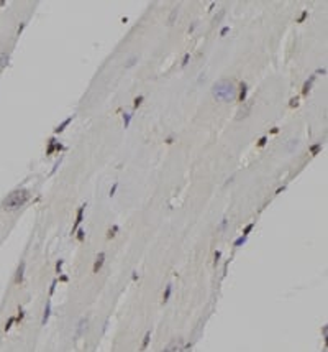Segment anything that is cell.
<instances>
[{
  "label": "cell",
  "mask_w": 328,
  "mask_h": 352,
  "mask_svg": "<svg viewBox=\"0 0 328 352\" xmlns=\"http://www.w3.org/2000/svg\"><path fill=\"white\" fill-rule=\"evenodd\" d=\"M212 94L217 100L222 102H231L238 97V89L235 87V84L228 79H220L212 86Z\"/></svg>",
  "instance_id": "cell-1"
},
{
  "label": "cell",
  "mask_w": 328,
  "mask_h": 352,
  "mask_svg": "<svg viewBox=\"0 0 328 352\" xmlns=\"http://www.w3.org/2000/svg\"><path fill=\"white\" fill-rule=\"evenodd\" d=\"M28 199H30V191H28V189H25V188L15 189L2 201V209L8 211V212L18 211L20 207H23L28 203Z\"/></svg>",
  "instance_id": "cell-2"
},
{
  "label": "cell",
  "mask_w": 328,
  "mask_h": 352,
  "mask_svg": "<svg viewBox=\"0 0 328 352\" xmlns=\"http://www.w3.org/2000/svg\"><path fill=\"white\" fill-rule=\"evenodd\" d=\"M25 268H26V263L21 260L17 267V271H15V278H13V283L15 285H21L23 283V278H25Z\"/></svg>",
  "instance_id": "cell-3"
},
{
  "label": "cell",
  "mask_w": 328,
  "mask_h": 352,
  "mask_svg": "<svg viewBox=\"0 0 328 352\" xmlns=\"http://www.w3.org/2000/svg\"><path fill=\"white\" fill-rule=\"evenodd\" d=\"M161 352H182V339H172Z\"/></svg>",
  "instance_id": "cell-4"
},
{
  "label": "cell",
  "mask_w": 328,
  "mask_h": 352,
  "mask_svg": "<svg viewBox=\"0 0 328 352\" xmlns=\"http://www.w3.org/2000/svg\"><path fill=\"white\" fill-rule=\"evenodd\" d=\"M61 150H64V147L61 145L59 142H56L54 137H53V138H49V142H48V148H46V155H53L54 152H61Z\"/></svg>",
  "instance_id": "cell-5"
},
{
  "label": "cell",
  "mask_w": 328,
  "mask_h": 352,
  "mask_svg": "<svg viewBox=\"0 0 328 352\" xmlns=\"http://www.w3.org/2000/svg\"><path fill=\"white\" fill-rule=\"evenodd\" d=\"M84 211H85V204H82V206L77 209L76 221H74V226H72V231H71V234H76V231L79 229V226H81V222L84 221Z\"/></svg>",
  "instance_id": "cell-6"
},
{
  "label": "cell",
  "mask_w": 328,
  "mask_h": 352,
  "mask_svg": "<svg viewBox=\"0 0 328 352\" xmlns=\"http://www.w3.org/2000/svg\"><path fill=\"white\" fill-rule=\"evenodd\" d=\"M104 263H105V252H100L95 257V262H94V267H92V273H99L102 270V267H104Z\"/></svg>",
  "instance_id": "cell-7"
},
{
  "label": "cell",
  "mask_w": 328,
  "mask_h": 352,
  "mask_svg": "<svg viewBox=\"0 0 328 352\" xmlns=\"http://www.w3.org/2000/svg\"><path fill=\"white\" fill-rule=\"evenodd\" d=\"M246 94H248V84L241 81V82H239V89H238V97L236 99L239 100V102H245V100H246Z\"/></svg>",
  "instance_id": "cell-8"
},
{
  "label": "cell",
  "mask_w": 328,
  "mask_h": 352,
  "mask_svg": "<svg viewBox=\"0 0 328 352\" xmlns=\"http://www.w3.org/2000/svg\"><path fill=\"white\" fill-rule=\"evenodd\" d=\"M315 82V76H310L307 81L304 82V87H302V96H309V92L312 91V86Z\"/></svg>",
  "instance_id": "cell-9"
},
{
  "label": "cell",
  "mask_w": 328,
  "mask_h": 352,
  "mask_svg": "<svg viewBox=\"0 0 328 352\" xmlns=\"http://www.w3.org/2000/svg\"><path fill=\"white\" fill-rule=\"evenodd\" d=\"M49 316H51V301H48L46 306H45V311H43V318H41V324L46 326V322L49 321Z\"/></svg>",
  "instance_id": "cell-10"
},
{
  "label": "cell",
  "mask_w": 328,
  "mask_h": 352,
  "mask_svg": "<svg viewBox=\"0 0 328 352\" xmlns=\"http://www.w3.org/2000/svg\"><path fill=\"white\" fill-rule=\"evenodd\" d=\"M72 120H74V115H69L66 120H62V124H61V125H57V127L54 128V133H61V132H64V130H66V127H67Z\"/></svg>",
  "instance_id": "cell-11"
},
{
  "label": "cell",
  "mask_w": 328,
  "mask_h": 352,
  "mask_svg": "<svg viewBox=\"0 0 328 352\" xmlns=\"http://www.w3.org/2000/svg\"><path fill=\"white\" fill-rule=\"evenodd\" d=\"M171 294H172V285L169 283V285H166V290L163 293V303H167V301H169Z\"/></svg>",
  "instance_id": "cell-12"
},
{
  "label": "cell",
  "mask_w": 328,
  "mask_h": 352,
  "mask_svg": "<svg viewBox=\"0 0 328 352\" xmlns=\"http://www.w3.org/2000/svg\"><path fill=\"white\" fill-rule=\"evenodd\" d=\"M87 326V319L85 318H82L81 321H79V324H77V332H76V337H81L82 336V331H84V327Z\"/></svg>",
  "instance_id": "cell-13"
},
{
  "label": "cell",
  "mask_w": 328,
  "mask_h": 352,
  "mask_svg": "<svg viewBox=\"0 0 328 352\" xmlns=\"http://www.w3.org/2000/svg\"><path fill=\"white\" fill-rule=\"evenodd\" d=\"M149 341H151V331H146L143 337V342H141V350H146V347L149 346Z\"/></svg>",
  "instance_id": "cell-14"
},
{
  "label": "cell",
  "mask_w": 328,
  "mask_h": 352,
  "mask_svg": "<svg viewBox=\"0 0 328 352\" xmlns=\"http://www.w3.org/2000/svg\"><path fill=\"white\" fill-rule=\"evenodd\" d=\"M7 64H8V54L3 51V53H0V69H3Z\"/></svg>",
  "instance_id": "cell-15"
},
{
  "label": "cell",
  "mask_w": 328,
  "mask_h": 352,
  "mask_svg": "<svg viewBox=\"0 0 328 352\" xmlns=\"http://www.w3.org/2000/svg\"><path fill=\"white\" fill-rule=\"evenodd\" d=\"M13 324H15V316H10L8 321H7V322H5V326H3V331H5V332H8Z\"/></svg>",
  "instance_id": "cell-16"
},
{
  "label": "cell",
  "mask_w": 328,
  "mask_h": 352,
  "mask_svg": "<svg viewBox=\"0 0 328 352\" xmlns=\"http://www.w3.org/2000/svg\"><path fill=\"white\" fill-rule=\"evenodd\" d=\"M320 150H322V143H320V142H318V143H313V145L310 147V155H313V156L318 155Z\"/></svg>",
  "instance_id": "cell-17"
},
{
  "label": "cell",
  "mask_w": 328,
  "mask_h": 352,
  "mask_svg": "<svg viewBox=\"0 0 328 352\" xmlns=\"http://www.w3.org/2000/svg\"><path fill=\"white\" fill-rule=\"evenodd\" d=\"M116 232H118V226H113V227H110L107 231V239L110 240V239H113V237L116 235Z\"/></svg>",
  "instance_id": "cell-18"
},
{
  "label": "cell",
  "mask_w": 328,
  "mask_h": 352,
  "mask_svg": "<svg viewBox=\"0 0 328 352\" xmlns=\"http://www.w3.org/2000/svg\"><path fill=\"white\" fill-rule=\"evenodd\" d=\"M131 117H133V114H123V128H128L130 127Z\"/></svg>",
  "instance_id": "cell-19"
},
{
  "label": "cell",
  "mask_w": 328,
  "mask_h": 352,
  "mask_svg": "<svg viewBox=\"0 0 328 352\" xmlns=\"http://www.w3.org/2000/svg\"><path fill=\"white\" fill-rule=\"evenodd\" d=\"M177 13H179V10H177V8H172V12H171L169 18H167V25H172V23H174V20L177 18Z\"/></svg>",
  "instance_id": "cell-20"
},
{
  "label": "cell",
  "mask_w": 328,
  "mask_h": 352,
  "mask_svg": "<svg viewBox=\"0 0 328 352\" xmlns=\"http://www.w3.org/2000/svg\"><path fill=\"white\" fill-rule=\"evenodd\" d=\"M23 318H25V310H23V308H18V313L15 316V322H18V324H20V322L23 321Z\"/></svg>",
  "instance_id": "cell-21"
},
{
  "label": "cell",
  "mask_w": 328,
  "mask_h": 352,
  "mask_svg": "<svg viewBox=\"0 0 328 352\" xmlns=\"http://www.w3.org/2000/svg\"><path fill=\"white\" fill-rule=\"evenodd\" d=\"M246 239H248V237H245V235H239L238 239H236L235 242H233V247H241L243 243L246 242Z\"/></svg>",
  "instance_id": "cell-22"
},
{
  "label": "cell",
  "mask_w": 328,
  "mask_h": 352,
  "mask_svg": "<svg viewBox=\"0 0 328 352\" xmlns=\"http://www.w3.org/2000/svg\"><path fill=\"white\" fill-rule=\"evenodd\" d=\"M143 100H144V96H138V97H135V100H133V109H138V107L143 104Z\"/></svg>",
  "instance_id": "cell-23"
},
{
  "label": "cell",
  "mask_w": 328,
  "mask_h": 352,
  "mask_svg": "<svg viewBox=\"0 0 328 352\" xmlns=\"http://www.w3.org/2000/svg\"><path fill=\"white\" fill-rule=\"evenodd\" d=\"M76 232H77V235H76L77 240L79 242H84V239H85V231H84V229H77Z\"/></svg>",
  "instance_id": "cell-24"
},
{
  "label": "cell",
  "mask_w": 328,
  "mask_h": 352,
  "mask_svg": "<svg viewBox=\"0 0 328 352\" xmlns=\"http://www.w3.org/2000/svg\"><path fill=\"white\" fill-rule=\"evenodd\" d=\"M136 61H138V56H135V54H133V56H131V58H130V59L126 61L125 68L128 69V68H131V66H135V63H136Z\"/></svg>",
  "instance_id": "cell-25"
},
{
  "label": "cell",
  "mask_w": 328,
  "mask_h": 352,
  "mask_svg": "<svg viewBox=\"0 0 328 352\" xmlns=\"http://www.w3.org/2000/svg\"><path fill=\"white\" fill-rule=\"evenodd\" d=\"M253 227H254V222H250V224H248V226L243 229V235H245V237L250 235V232L253 231Z\"/></svg>",
  "instance_id": "cell-26"
},
{
  "label": "cell",
  "mask_w": 328,
  "mask_h": 352,
  "mask_svg": "<svg viewBox=\"0 0 328 352\" xmlns=\"http://www.w3.org/2000/svg\"><path fill=\"white\" fill-rule=\"evenodd\" d=\"M62 265H64V260H62V258H59V260L56 262V273L57 275L62 273Z\"/></svg>",
  "instance_id": "cell-27"
},
{
  "label": "cell",
  "mask_w": 328,
  "mask_h": 352,
  "mask_svg": "<svg viewBox=\"0 0 328 352\" xmlns=\"http://www.w3.org/2000/svg\"><path fill=\"white\" fill-rule=\"evenodd\" d=\"M116 189H118V183H113V186L110 188V191H108V196L113 198V196H115V193H116Z\"/></svg>",
  "instance_id": "cell-28"
},
{
  "label": "cell",
  "mask_w": 328,
  "mask_h": 352,
  "mask_svg": "<svg viewBox=\"0 0 328 352\" xmlns=\"http://www.w3.org/2000/svg\"><path fill=\"white\" fill-rule=\"evenodd\" d=\"M307 15H309V12H307V10H304V12L300 13V17L297 18V23H302V21H304L305 18H307Z\"/></svg>",
  "instance_id": "cell-29"
},
{
  "label": "cell",
  "mask_w": 328,
  "mask_h": 352,
  "mask_svg": "<svg viewBox=\"0 0 328 352\" xmlns=\"http://www.w3.org/2000/svg\"><path fill=\"white\" fill-rule=\"evenodd\" d=\"M266 143H267V137L264 135V137H261V138L258 140V147H259V148H262V147L266 145Z\"/></svg>",
  "instance_id": "cell-30"
},
{
  "label": "cell",
  "mask_w": 328,
  "mask_h": 352,
  "mask_svg": "<svg viewBox=\"0 0 328 352\" xmlns=\"http://www.w3.org/2000/svg\"><path fill=\"white\" fill-rule=\"evenodd\" d=\"M189 59H191V54H189V53H186V54H184V58H182V63H180V64H182V66H187Z\"/></svg>",
  "instance_id": "cell-31"
},
{
  "label": "cell",
  "mask_w": 328,
  "mask_h": 352,
  "mask_svg": "<svg viewBox=\"0 0 328 352\" xmlns=\"http://www.w3.org/2000/svg\"><path fill=\"white\" fill-rule=\"evenodd\" d=\"M298 105V97H294V99H290V104H289V107H297Z\"/></svg>",
  "instance_id": "cell-32"
},
{
  "label": "cell",
  "mask_w": 328,
  "mask_h": 352,
  "mask_svg": "<svg viewBox=\"0 0 328 352\" xmlns=\"http://www.w3.org/2000/svg\"><path fill=\"white\" fill-rule=\"evenodd\" d=\"M228 31H230V26H223L222 30H220V36H225V35H227Z\"/></svg>",
  "instance_id": "cell-33"
},
{
  "label": "cell",
  "mask_w": 328,
  "mask_h": 352,
  "mask_svg": "<svg viewBox=\"0 0 328 352\" xmlns=\"http://www.w3.org/2000/svg\"><path fill=\"white\" fill-rule=\"evenodd\" d=\"M220 257H222V252H220V250H217V252H215V262H213V265H217V263H218V260H220Z\"/></svg>",
  "instance_id": "cell-34"
},
{
  "label": "cell",
  "mask_w": 328,
  "mask_h": 352,
  "mask_svg": "<svg viewBox=\"0 0 328 352\" xmlns=\"http://www.w3.org/2000/svg\"><path fill=\"white\" fill-rule=\"evenodd\" d=\"M25 26H26V23H21V25L18 26V30H17V35H18V36H20V35H21V33H23V30H25Z\"/></svg>",
  "instance_id": "cell-35"
},
{
  "label": "cell",
  "mask_w": 328,
  "mask_h": 352,
  "mask_svg": "<svg viewBox=\"0 0 328 352\" xmlns=\"http://www.w3.org/2000/svg\"><path fill=\"white\" fill-rule=\"evenodd\" d=\"M56 283H57L56 280H54L53 283H51V288H49V294H53V293H54V290H56Z\"/></svg>",
  "instance_id": "cell-36"
},
{
  "label": "cell",
  "mask_w": 328,
  "mask_h": 352,
  "mask_svg": "<svg viewBox=\"0 0 328 352\" xmlns=\"http://www.w3.org/2000/svg\"><path fill=\"white\" fill-rule=\"evenodd\" d=\"M67 280H69L67 275H61V277H59V282H67Z\"/></svg>",
  "instance_id": "cell-37"
},
{
  "label": "cell",
  "mask_w": 328,
  "mask_h": 352,
  "mask_svg": "<svg viewBox=\"0 0 328 352\" xmlns=\"http://www.w3.org/2000/svg\"><path fill=\"white\" fill-rule=\"evenodd\" d=\"M271 133H272V135L279 133V127H274V128H271Z\"/></svg>",
  "instance_id": "cell-38"
},
{
  "label": "cell",
  "mask_w": 328,
  "mask_h": 352,
  "mask_svg": "<svg viewBox=\"0 0 328 352\" xmlns=\"http://www.w3.org/2000/svg\"><path fill=\"white\" fill-rule=\"evenodd\" d=\"M195 26H197V23H192L191 26H189V31H191V33H192V31L195 30Z\"/></svg>",
  "instance_id": "cell-39"
},
{
  "label": "cell",
  "mask_w": 328,
  "mask_h": 352,
  "mask_svg": "<svg viewBox=\"0 0 328 352\" xmlns=\"http://www.w3.org/2000/svg\"><path fill=\"white\" fill-rule=\"evenodd\" d=\"M172 142H174V138H172V137H167V138H166V143H167V145H171Z\"/></svg>",
  "instance_id": "cell-40"
}]
</instances>
